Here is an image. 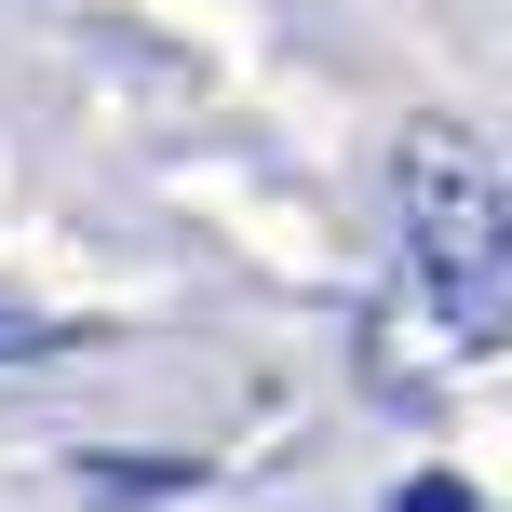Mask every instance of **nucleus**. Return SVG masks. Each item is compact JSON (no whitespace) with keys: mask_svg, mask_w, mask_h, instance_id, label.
<instances>
[{"mask_svg":"<svg viewBox=\"0 0 512 512\" xmlns=\"http://www.w3.org/2000/svg\"><path fill=\"white\" fill-rule=\"evenodd\" d=\"M391 216H405V270L432 297V324L459 351H499V324H512V203H499V162L459 108H405Z\"/></svg>","mask_w":512,"mask_h":512,"instance_id":"1","label":"nucleus"},{"mask_svg":"<svg viewBox=\"0 0 512 512\" xmlns=\"http://www.w3.org/2000/svg\"><path fill=\"white\" fill-rule=\"evenodd\" d=\"M41 351H68V324H54V310H14V297H0V364H41Z\"/></svg>","mask_w":512,"mask_h":512,"instance_id":"3","label":"nucleus"},{"mask_svg":"<svg viewBox=\"0 0 512 512\" xmlns=\"http://www.w3.org/2000/svg\"><path fill=\"white\" fill-rule=\"evenodd\" d=\"M68 472H81V499H203V459H122V445H95Z\"/></svg>","mask_w":512,"mask_h":512,"instance_id":"2","label":"nucleus"}]
</instances>
